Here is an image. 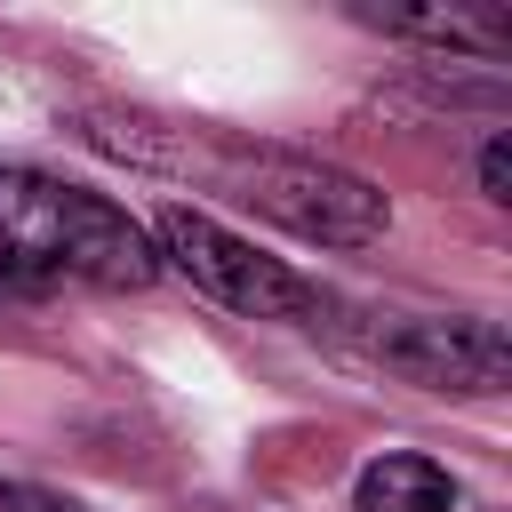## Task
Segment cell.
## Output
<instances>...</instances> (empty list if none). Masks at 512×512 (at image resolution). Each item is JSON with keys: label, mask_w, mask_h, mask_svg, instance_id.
<instances>
[{"label": "cell", "mask_w": 512, "mask_h": 512, "mask_svg": "<svg viewBox=\"0 0 512 512\" xmlns=\"http://www.w3.org/2000/svg\"><path fill=\"white\" fill-rule=\"evenodd\" d=\"M64 280L72 288H152L160 248L120 200L80 192L40 168H0V288L48 296Z\"/></svg>", "instance_id": "1"}, {"label": "cell", "mask_w": 512, "mask_h": 512, "mask_svg": "<svg viewBox=\"0 0 512 512\" xmlns=\"http://www.w3.org/2000/svg\"><path fill=\"white\" fill-rule=\"evenodd\" d=\"M232 200H248L256 216L320 248H368L392 232V200L368 176L312 160V152H232Z\"/></svg>", "instance_id": "2"}, {"label": "cell", "mask_w": 512, "mask_h": 512, "mask_svg": "<svg viewBox=\"0 0 512 512\" xmlns=\"http://www.w3.org/2000/svg\"><path fill=\"white\" fill-rule=\"evenodd\" d=\"M152 248H160V272H184L200 296H216L224 312H248V320H304L320 296L304 272H288L280 256H264L256 240L224 232L216 216L200 208H160L152 224Z\"/></svg>", "instance_id": "3"}, {"label": "cell", "mask_w": 512, "mask_h": 512, "mask_svg": "<svg viewBox=\"0 0 512 512\" xmlns=\"http://www.w3.org/2000/svg\"><path fill=\"white\" fill-rule=\"evenodd\" d=\"M376 360L424 392H504L512 384V336L480 312H424L376 336Z\"/></svg>", "instance_id": "4"}, {"label": "cell", "mask_w": 512, "mask_h": 512, "mask_svg": "<svg viewBox=\"0 0 512 512\" xmlns=\"http://www.w3.org/2000/svg\"><path fill=\"white\" fill-rule=\"evenodd\" d=\"M352 512H456V480H448V464L392 448V456H376L360 472Z\"/></svg>", "instance_id": "5"}, {"label": "cell", "mask_w": 512, "mask_h": 512, "mask_svg": "<svg viewBox=\"0 0 512 512\" xmlns=\"http://www.w3.org/2000/svg\"><path fill=\"white\" fill-rule=\"evenodd\" d=\"M376 32L392 40H432L448 56H496L504 48V24L496 16H472V8H360Z\"/></svg>", "instance_id": "6"}, {"label": "cell", "mask_w": 512, "mask_h": 512, "mask_svg": "<svg viewBox=\"0 0 512 512\" xmlns=\"http://www.w3.org/2000/svg\"><path fill=\"white\" fill-rule=\"evenodd\" d=\"M480 192H488L496 208L512 200V136H488V144H480Z\"/></svg>", "instance_id": "7"}, {"label": "cell", "mask_w": 512, "mask_h": 512, "mask_svg": "<svg viewBox=\"0 0 512 512\" xmlns=\"http://www.w3.org/2000/svg\"><path fill=\"white\" fill-rule=\"evenodd\" d=\"M0 512H80V504L56 496V488H24V480H8V488H0Z\"/></svg>", "instance_id": "8"}]
</instances>
